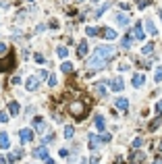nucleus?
Instances as JSON below:
<instances>
[{
    "mask_svg": "<svg viewBox=\"0 0 162 164\" xmlns=\"http://www.w3.org/2000/svg\"><path fill=\"white\" fill-rule=\"evenodd\" d=\"M112 54H114V50H112L110 46H98V48H96V52H93V56H98V58L104 60V62L110 58Z\"/></svg>",
    "mask_w": 162,
    "mask_h": 164,
    "instance_id": "nucleus-1",
    "label": "nucleus"
},
{
    "mask_svg": "<svg viewBox=\"0 0 162 164\" xmlns=\"http://www.w3.org/2000/svg\"><path fill=\"white\" fill-rule=\"evenodd\" d=\"M19 135H21V141H23V143H27V141L33 139V131H31V129H21Z\"/></svg>",
    "mask_w": 162,
    "mask_h": 164,
    "instance_id": "nucleus-2",
    "label": "nucleus"
},
{
    "mask_svg": "<svg viewBox=\"0 0 162 164\" xmlns=\"http://www.w3.org/2000/svg\"><path fill=\"white\" fill-rule=\"evenodd\" d=\"M33 156H35V158L46 160V158H48V150L44 148V145H40V148H35V150H33Z\"/></svg>",
    "mask_w": 162,
    "mask_h": 164,
    "instance_id": "nucleus-3",
    "label": "nucleus"
},
{
    "mask_svg": "<svg viewBox=\"0 0 162 164\" xmlns=\"http://www.w3.org/2000/svg\"><path fill=\"white\" fill-rule=\"evenodd\" d=\"M37 83H40V79H37V77H29V79H27V83H25V87H27L29 92H33V89H37Z\"/></svg>",
    "mask_w": 162,
    "mask_h": 164,
    "instance_id": "nucleus-4",
    "label": "nucleus"
},
{
    "mask_svg": "<svg viewBox=\"0 0 162 164\" xmlns=\"http://www.w3.org/2000/svg\"><path fill=\"white\" fill-rule=\"evenodd\" d=\"M116 23L121 25V27H127V25H129V15H123V12H118V15H116Z\"/></svg>",
    "mask_w": 162,
    "mask_h": 164,
    "instance_id": "nucleus-5",
    "label": "nucleus"
},
{
    "mask_svg": "<svg viewBox=\"0 0 162 164\" xmlns=\"http://www.w3.org/2000/svg\"><path fill=\"white\" fill-rule=\"evenodd\" d=\"M146 83V77L141 75V73H137V75H133V87H141Z\"/></svg>",
    "mask_w": 162,
    "mask_h": 164,
    "instance_id": "nucleus-6",
    "label": "nucleus"
},
{
    "mask_svg": "<svg viewBox=\"0 0 162 164\" xmlns=\"http://www.w3.org/2000/svg\"><path fill=\"white\" fill-rule=\"evenodd\" d=\"M123 87H125V83H123V79H121V77H116L114 81H112V92H121Z\"/></svg>",
    "mask_w": 162,
    "mask_h": 164,
    "instance_id": "nucleus-7",
    "label": "nucleus"
},
{
    "mask_svg": "<svg viewBox=\"0 0 162 164\" xmlns=\"http://www.w3.org/2000/svg\"><path fill=\"white\" fill-rule=\"evenodd\" d=\"M116 108L127 110V108H129V100H127V98H118V100H116Z\"/></svg>",
    "mask_w": 162,
    "mask_h": 164,
    "instance_id": "nucleus-8",
    "label": "nucleus"
},
{
    "mask_svg": "<svg viewBox=\"0 0 162 164\" xmlns=\"http://www.w3.org/2000/svg\"><path fill=\"white\" fill-rule=\"evenodd\" d=\"M71 112L77 114V117H81V114H83V106L81 104H71Z\"/></svg>",
    "mask_w": 162,
    "mask_h": 164,
    "instance_id": "nucleus-9",
    "label": "nucleus"
},
{
    "mask_svg": "<svg viewBox=\"0 0 162 164\" xmlns=\"http://www.w3.org/2000/svg\"><path fill=\"white\" fill-rule=\"evenodd\" d=\"M11 141H9V135L6 133H0V148H9Z\"/></svg>",
    "mask_w": 162,
    "mask_h": 164,
    "instance_id": "nucleus-10",
    "label": "nucleus"
},
{
    "mask_svg": "<svg viewBox=\"0 0 162 164\" xmlns=\"http://www.w3.org/2000/svg\"><path fill=\"white\" fill-rule=\"evenodd\" d=\"M77 50H79L77 54H79L81 58H83V56L87 54V42H81V44H79V48H77Z\"/></svg>",
    "mask_w": 162,
    "mask_h": 164,
    "instance_id": "nucleus-11",
    "label": "nucleus"
},
{
    "mask_svg": "<svg viewBox=\"0 0 162 164\" xmlns=\"http://www.w3.org/2000/svg\"><path fill=\"white\" fill-rule=\"evenodd\" d=\"M19 110H21V108H19V102H11V104H9V112H11V114H19Z\"/></svg>",
    "mask_w": 162,
    "mask_h": 164,
    "instance_id": "nucleus-12",
    "label": "nucleus"
},
{
    "mask_svg": "<svg viewBox=\"0 0 162 164\" xmlns=\"http://www.w3.org/2000/svg\"><path fill=\"white\" fill-rule=\"evenodd\" d=\"M135 37H137V40H143V37H146L143 29H141V23H137V25H135Z\"/></svg>",
    "mask_w": 162,
    "mask_h": 164,
    "instance_id": "nucleus-13",
    "label": "nucleus"
},
{
    "mask_svg": "<svg viewBox=\"0 0 162 164\" xmlns=\"http://www.w3.org/2000/svg\"><path fill=\"white\" fill-rule=\"evenodd\" d=\"M146 27H148V31H150V33H156V25H154V21H152V19H148V21H146Z\"/></svg>",
    "mask_w": 162,
    "mask_h": 164,
    "instance_id": "nucleus-14",
    "label": "nucleus"
},
{
    "mask_svg": "<svg viewBox=\"0 0 162 164\" xmlns=\"http://www.w3.org/2000/svg\"><path fill=\"white\" fill-rule=\"evenodd\" d=\"M98 143H100V141H98V137H96V135H90V148H92V150H96V148H98Z\"/></svg>",
    "mask_w": 162,
    "mask_h": 164,
    "instance_id": "nucleus-15",
    "label": "nucleus"
},
{
    "mask_svg": "<svg viewBox=\"0 0 162 164\" xmlns=\"http://www.w3.org/2000/svg\"><path fill=\"white\" fill-rule=\"evenodd\" d=\"M56 54H58V56H60V58H67V54H69V50H67V48H65V46H60V48H58V50H56Z\"/></svg>",
    "mask_w": 162,
    "mask_h": 164,
    "instance_id": "nucleus-16",
    "label": "nucleus"
},
{
    "mask_svg": "<svg viewBox=\"0 0 162 164\" xmlns=\"http://www.w3.org/2000/svg\"><path fill=\"white\" fill-rule=\"evenodd\" d=\"M93 89H96V94H100V96H104V94H106L104 83H96V87H93Z\"/></svg>",
    "mask_w": 162,
    "mask_h": 164,
    "instance_id": "nucleus-17",
    "label": "nucleus"
},
{
    "mask_svg": "<svg viewBox=\"0 0 162 164\" xmlns=\"http://www.w3.org/2000/svg\"><path fill=\"white\" fill-rule=\"evenodd\" d=\"M73 133H75V129H73L71 125H67V127H65V137H67V139H71V137H73Z\"/></svg>",
    "mask_w": 162,
    "mask_h": 164,
    "instance_id": "nucleus-18",
    "label": "nucleus"
},
{
    "mask_svg": "<svg viewBox=\"0 0 162 164\" xmlns=\"http://www.w3.org/2000/svg\"><path fill=\"white\" fill-rule=\"evenodd\" d=\"M104 37H106V40H114V37H116L114 29H106V31H104Z\"/></svg>",
    "mask_w": 162,
    "mask_h": 164,
    "instance_id": "nucleus-19",
    "label": "nucleus"
},
{
    "mask_svg": "<svg viewBox=\"0 0 162 164\" xmlns=\"http://www.w3.org/2000/svg\"><path fill=\"white\" fill-rule=\"evenodd\" d=\"M96 127L102 131L104 129V117H96Z\"/></svg>",
    "mask_w": 162,
    "mask_h": 164,
    "instance_id": "nucleus-20",
    "label": "nucleus"
},
{
    "mask_svg": "<svg viewBox=\"0 0 162 164\" xmlns=\"http://www.w3.org/2000/svg\"><path fill=\"white\" fill-rule=\"evenodd\" d=\"M60 69H62V73H71V71H73V65H71V62H62Z\"/></svg>",
    "mask_w": 162,
    "mask_h": 164,
    "instance_id": "nucleus-21",
    "label": "nucleus"
},
{
    "mask_svg": "<svg viewBox=\"0 0 162 164\" xmlns=\"http://www.w3.org/2000/svg\"><path fill=\"white\" fill-rule=\"evenodd\" d=\"M0 123H9V112L0 110Z\"/></svg>",
    "mask_w": 162,
    "mask_h": 164,
    "instance_id": "nucleus-22",
    "label": "nucleus"
},
{
    "mask_svg": "<svg viewBox=\"0 0 162 164\" xmlns=\"http://www.w3.org/2000/svg\"><path fill=\"white\" fill-rule=\"evenodd\" d=\"M35 129H37V131L44 129V120H42V118H35Z\"/></svg>",
    "mask_w": 162,
    "mask_h": 164,
    "instance_id": "nucleus-23",
    "label": "nucleus"
},
{
    "mask_svg": "<svg viewBox=\"0 0 162 164\" xmlns=\"http://www.w3.org/2000/svg\"><path fill=\"white\" fill-rule=\"evenodd\" d=\"M152 50H154V46H152V44H146L141 52H143V54H152Z\"/></svg>",
    "mask_w": 162,
    "mask_h": 164,
    "instance_id": "nucleus-24",
    "label": "nucleus"
},
{
    "mask_svg": "<svg viewBox=\"0 0 162 164\" xmlns=\"http://www.w3.org/2000/svg\"><path fill=\"white\" fill-rule=\"evenodd\" d=\"M85 33H87V35H92V37H93V35L98 33V29H96V27H87V29H85Z\"/></svg>",
    "mask_w": 162,
    "mask_h": 164,
    "instance_id": "nucleus-25",
    "label": "nucleus"
},
{
    "mask_svg": "<svg viewBox=\"0 0 162 164\" xmlns=\"http://www.w3.org/2000/svg\"><path fill=\"white\" fill-rule=\"evenodd\" d=\"M154 79H156V83H158V81H162V69H158L156 73H154Z\"/></svg>",
    "mask_w": 162,
    "mask_h": 164,
    "instance_id": "nucleus-26",
    "label": "nucleus"
},
{
    "mask_svg": "<svg viewBox=\"0 0 162 164\" xmlns=\"http://www.w3.org/2000/svg\"><path fill=\"white\" fill-rule=\"evenodd\" d=\"M6 50H9L6 44H0V56H4V54H6Z\"/></svg>",
    "mask_w": 162,
    "mask_h": 164,
    "instance_id": "nucleus-27",
    "label": "nucleus"
},
{
    "mask_svg": "<svg viewBox=\"0 0 162 164\" xmlns=\"http://www.w3.org/2000/svg\"><path fill=\"white\" fill-rule=\"evenodd\" d=\"M48 85H56V77H54V75L48 77Z\"/></svg>",
    "mask_w": 162,
    "mask_h": 164,
    "instance_id": "nucleus-28",
    "label": "nucleus"
},
{
    "mask_svg": "<svg viewBox=\"0 0 162 164\" xmlns=\"http://www.w3.org/2000/svg\"><path fill=\"white\" fill-rule=\"evenodd\" d=\"M131 46V37H125V40H123V48H129Z\"/></svg>",
    "mask_w": 162,
    "mask_h": 164,
    "instance_id": "nucleus-29",
    "label": "nucleus"
},
{
    "mask_svg": "<svg viewBox=\"0 0 162 164\" xmlns=\"http://www.w3.org/2000/svg\"><path fill=\"white\" fill-rule=\"evenodd\" d=\"M118 69H121V71H127L129 65H127V62H121V67H118Z\"/></svg>",
    "mask_w": 162,
    "mask_h": 164,
    "instance_id": "nucleus-30",
    "label": "nucleus"
},
{
    "mask_svg": "<svg viewBox=\"0 0 162 164\" xmlns=\"http://www.w3.org/2000/svg\"><path fill=\"white\" fill-rule=\"evenodd\" d=\"M156 112H162V100L158 102V104H156Z\"/></svg>",
    "mask_w": 162,
    "mask_h": 164,
    "instance_id": "nucleus-31",
    "label": "nucleus"
},
{
    "mask_svg": "<svg viewBox=\"0 0 162 164\" xmlns=\"http://www.w3.org/2000/svg\"><path fill=\"white\" fill-rule=\"evenodd\" d=\"M0 164H6V162H4V158H0Z\"/></svg>",
    "mask_w": 162,
    "mask_h": 164,
    "instance_id": "nucleus-32",
    "label": "nucleus"
},
{
    "mask_svg": "<svg viewBox=\"0 0 162 164\" xmlns=\"http://www.w3.org/2000/svg\"><path fill=\"white\" fill-rule=\"evenodd\" d=\"M0 6H2V2H0Z\"/></svg>",
    "mask_w": 162,
    "mask_h": 164,
    "instance_id": "nucleus-33",
    "label": "nucleus"
}]
</instances>
